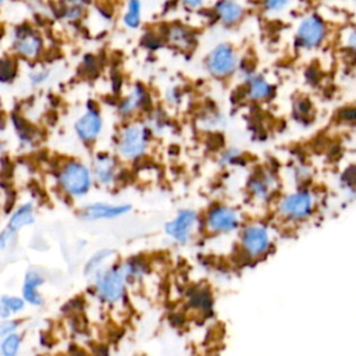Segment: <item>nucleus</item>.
<instances>
[{
	"label": "nucleus",
	"mask_w": 356,
	"mask_h": 356,
	"mask_svg": "<svg viewBox=\"0 0 356 356\" xmlns=\"http://www.w3.org/2000/svg\"><path fill=\"white\" fill-rule=\"evenodd\" d=\"M33 222V214L29 204L22 206L19 210H17L11 218H10V228L13 231H17L25 225H29Z\"/></svg>",
	"instance_id": "20"
},
{
	"label": "nucleus",
	"mask_w": 356,
	"mask_h": 356,
	"mask_svg": "<svg viewBox=\"0 0 356 356\" xmlns=\"http://www.w3.org/2000/svg\"><path fill=\"white\" fill-rule=\"evenodd\" d=\"M328 26L321 15L310 13L305 15L296 25L295 43L305 50L318 49L327 39Z\"/></svg>",
	"instance_id": "2"
},
{
	"label": "nucleus",
	"mask_w": 356,
	"mask_h": 356,
	"mask_svg": "<svg viewBox=\"0 0 356 356\" xmlns=\"http://www.w3.org/2000/svg\"><path fill=\"white\" fill-rule=\"evenodd\" d=\"M113 254V250H108V249H104V250H100V252H97L88 263H86V268H85V273L86 274H90V273H95L99 267H100V264L107 259V257H110Z\"/></svg>",
	"instance_id": "24"
},
{
	"label": "nucleus",
	"mask_w": 356,
	"mask_h": 356,
	"mask_svg": "<svg viewBox=\"0 0 356 356\" xmlns=\"http://www.w3.org/2000/svg\"><path fill=\"white\" fill-rule=\"evenodd\" d=\"M60 182L68 193L83 195L90 186V174L86 167L72 161L63 168L60 174Z\"/></svg>",
	"instance_id": "8"
},
{
	"label": "nucleus",
	"mask_w": 356,
	"mask_h": 356,
	"mask_svg": "<svg viewBox=\"0 0 356 356\" xmlns=\"http://www.w3.org/2000/svg\"><path fill=\"white\" fill-rule=\"evenodd\" d=\"M131 207L128 204L124 206H110V204H103V203H97V204H92L89 207L85 209L83 211V218H90V220H96V218H113L117 216H121L124 213H127Z\"/></svg>",
	"instance_id": "16"
},
{
	"label": "nucleus",
	"mask_w": 356,
	"mask_h": 356,
	"mask_svg": "<svg viewBox=\"0 0 356 356\" xmlns=\"http://www.w3.org/2000/svg\"><path fill=\"white\" fill-rule=\"evenodd\" d=\"M14 49L25 58H36L43 49V39L33 28L19 25L14 29Z\"/></svg>",
	"instance_id": "9"
},
{
	"label": "nucleus",
	"mask_w": 356,
	"mask_h": 356,
	"mask_svg": "<svg viewBox=\"0 0 356 356\" xmlns=\"http://www.w3.org/2000/svg\"><path fill=\"white\" fill-rule=\"evenodd\" d=\"M316 207L314 195L309 191H296L284 196L278 203V213L291 221L306 220Z\"/></svg>",
	"instance_id": "3"
},
{
	"label": "nucleus",
	"mask_w": 356,
	"mask_h": 356,
	"mask_svg": "<svg viewBox=\"0 0 356 356\" xmlns=\"http://www.w3.org/2000/svg\"><path fill=\"white\" fill-rule=\"evenodd\" d=\"M211 10L214 18L224 26L238 25L246 14L245 6L239 0H216Z\"/></svg>",
	"instance_id": "11"
},
{
	"label": "nucleus",
	"mask_w": 356,
	"mask_h": 356,
	"mask_svg": "<svg viewBox=\"0 0 356 356\" xmlns=\"http://www.w3.org/2000/svg\"><path fill=\"white\" fill-rule=\"evenodd\" d=\"M277 188V178L270 171H259L249 181V191L257 200H267Z\"/></svg>",
	"instance_id": "12"
},
{
	"label": "nucleus",
	"mask_w": 356,
	"mask_h": 356,
	"mask_svg": "<svg viewBox=\"0 0 356 356\" xmlns=\"http://www.w3.org/2000/svg\"><path fill=\"white\" fill-rule=\"evenodd\" d=\"M164 38L167 40V43H170L171 46L179 49V50H189L193 47L196 39L193 32L181 24H171L164 33Z\"/></svg>",
	"instance_id": "13"
},
{
	"label": "nucleus",
	"mask_w": 356,
	"mask_h": 356,
	"mask_svg": "<svg viewBox=\"0 0 356 356\" xmlns=\"http://www.w3.org/2000/svg\"><path fill=\"white\" fill-rule=\"evenodd\" d=\"M177 1H178L184 8H188V10L195 11V10L202 8L207 0H177Z\"/></svg>",
	"instance_id": "27"
},
{
	"label": "nucleus",
	"mask_w": 356,
	"mask_h": 356,
	"mask_svg": "<svg viewBox=\"0 0 356 356\" xmlns=\"http://www.w3.org/2000/svg\"><path fill=\"white\" fill-rule=\"evenodd\" d=\"M6 1H7V0H0V8H1V7L6 4Z\"/></svg>",
	"instance_id": "31"
},
{
	"label": "nucleus",
	"mask_w": 356,
	"mask_h": 356,
	"mask_svg": "<svg viewBox=\"0 0 356 356\" xmlns=\"http://www.w3.org/2000/svg\"><path fill=\"white\" fill-rule=\"evenodd\" d=\"M40 284H43V278L36 271L28 273V275L25 278V282H24V288H22L25 300H28L29 303H33V305H40L42 303V298L36 291V288Z\"/></svg>",
	"instance_id": "18"
},
{
	"label": "nucleus",
	"mask_w": 356,
	"mask_h": 356,
	"mask_svg": "<svg viewBox=\"0 0 356 356\" xmlns=\"http://www.w3.org/2000/svg\"><path fill=\"white\" fill-rule=\"evenodd\" d=\"M145 99H146V92L143 88L140 86H136L131 95L121 103V113L122 114H131L132 111H135L138 107H140L143 103H145Z\"/></svg>",
	"instance_id": "19"
},
{
	"label": "nucleus",
	"mask_w": 356,
	"mask_h": 356,
	"mask_svg": "<svg viewBox=\"0 0 356 356\" xmlns=\"http://www.w3.org/2000/svg\"><path fill=\"white\" fill-rule=\"evenodd\" d=\"M19 348V337L15 334H8V337L1 343V353L6 356H13Z\"/></svg>",
	"instance_id": "25"
},
{
	"label": "nucleus",
	"mask_w": 356,
	"mask_h": 356,
	"mask_svg": "<svg viewBox=\"0 0 356 356\" xmlns=\"http://www.w3.org/2000/svg\"><path fill=\"white\" fill-rule=\"evenodd\" d=\"M143 4L142 0H125L121 21L128 29H138L142 25Z\"/></svg>",
	"instance_id": "17"
},
{
	"label": "nucleus",
	"mask_w": 356,
	"mask_h": 356,
	"mask_svg": "<svg viewBox=\"0 0 356 356\" xmlns=\"http://www.w3.org/2000/svg\"><path fill=\"white\" fill-rule=\"evenodd\" d=\"M292 0H259L260 7L268 14H280L291 6Z\"/></svg>",
	"instance_id": "23"
},
{
	"label": "nucleus",
	"mask_w": 356,
	"mask_h": 356,
	"mask_svg": "<svg viewBox=\"0 0 356 356\" xmlns=\"http://www.w3.org/2000/svg\"><path fill=\"white\" fill-rule=\"evenodd\" d=\"M147 147V132L140 125L127 127L120 139V153L125 159L140 157Z\"/></svg>",
	"instance_id": "10"
},
{
	"label": "nucleus",
	"mask_w": 356,
	"mask_h": 356,
	"mask_svg": "<svg viewBox=\"0 0 356 356\" xmlns=\"http://www.w3.org/2000/svg\"><path fill=\"white\" fill-rule=\"evenodd\" d=\"M204 65L211 76L224 79L235 74L239 67V57L232 44L221 42L210 49L204 58Z\"/></svg>",
	"instance_id": "1"
},
{
	"label": "nucleus",
	"mask_w": 356,
	"mask_h": 356,
	"mask_svg": "<svg viewBox=\"0 0 356 356\" xmlns=\"http://www.w3.org/2000/svg\"><path fill=\"white\" fill-rule=\"evenodd\" d=\"M96 174L102 182H110L114 177V161L107 156H99L96 163Z\"/></svg>",
	"instance_id": "21"
},
{
	"label": "nucleus",
	"mask_w": 356,
	"mask_h": 356,
	"mask_svg": "<svg viewBox=\"0 0 356 356\" xmlns=\"http://www.w3.org/2000/svg\"><path fill=\"white\" fill-rule=\"evenodd\" d=\"M199 217L193 210H179L178 214L165 224V232L178 243H188L196 231Z\"/></svg>",
	"instance_id": "7"
},
{
	"label": "nucleus",
	"mask_w": 356,
	"mask_h": 356,
	"mask_svg": "<svg viewBox=\"0 0 356 356\" xmlns=\"http://www.w3.org/2000/svg\"><path fill=\"white\" fill-rule=\"evenodd\" d=\"M15 328H17V323H15V321L0 323V337H4V335H7V334H11Z\"/></svg>",
	"instance_id": "28"
},
{
	"label": "nucleus",
	"mask_w": 356,
	"mask_h": 356,
	"mask_svg": "<svg viewBox=\"0 0 356 356\" xmlns=\"http://www.w3.org/2000/svg\"><path fill=\"white\" fill-rule=\"evenodd\" d=\"M239 221L241 217L235 209L216 204L209 209L204 218V227L211 234H228L239 227Z\"/></svg>",
	"instance_id": "6"
},
{
	"label": "nucleus",
	"mask_w": 356,
	"mask_h": 356,
	"mask_svg": "<svg viewBox=\"0 0 356 356\" xmlns=\"http://www.w3.org/2000/svg\"><path fill=\"white\" fill-rule=\"evenodd\" d=\"M346 47L356 56V28H352L345 35Z\"/></svg>",
	"instance_id": "26"
},
{
	"label": "nucleus",
	"mask_w": 356,
	"mask_h": 356,
	"mask_svg": "<svg viewBox=\"0 0 356 356\" xmlns=\"http://www.w3.org/2000/svg\"><path fill=\"white\" fill-rule=\"evenodd\" d=\"M75 129L83 140H93L102 129V118L96 111H88L76 121Z\"/></svg>",
	"instance_id": "15"
},
{
	"label": "nucleus",
	"mask_w": 356,
	"mask_h": 356,
	"mask_svg": "<svg viewBox=\"0 0 356 356\" xmlns=\"http://www.w3.org/2000/svg\"><path fill=\"white\" fill-rule=\"evenodd\" d=\"M46 72H42V74H35L33 76H32V79L35 81V82H39V81H43L44 78H46Z\"/></svg>",
	"instance_id": "29"
},
{
	"label": "nucleus",
	"mask_w": 356,
	"mask_h": 356,
	"mask_svg": "<svg viewBox=\"0 0 356 356\" xmlns=\"http://www.w3.org/2000/svg\"><path fill=\"white\" fill-rule=\"evenodd\" d=\"M24 307V300L14 296H3L0 299V314L8 316V312H18Z\"/></svg>",
	"instance_id": "22"
},
{
	"label": "nucleus",
	"mask_w": 356,
	"mask_h": 356,
	"mask_svg": "<svg viewBox=\"0 0 356 356\" xmlns=\"http://www.w3.org/2000/svg\"><path fill=\"white\" fill-rule=\"evenodd\" d=\"M241 248L250 259L264 256L271 248L270 231L261 224H250L242 229Z\"/></svg>",
	"instance_id": "4"
},
{
	"label": "nucleus",
	"mask_w": 356,
	"mask_h": 356,
	"mask_svg": "<svg viewBox=\"0 0 356 356\" xmlns=\"http://www.w3.org/2000/svg\"><path fill=\"white\" fill-rule=\"evenodd\" d=\"M273 93H274V88L264 76L249 74L246 86H245V95L248 99L253 102H263L270 99Z\"/></svg>",
	"instance_id": "14"
},
{
	"label": "nucleus",
	"mask_w": 356,
	"mask_h": 356,
	"mask_svg": "<svg viewBox=\"0 0 356 356\" xmlns=\"http://www.w3.org/2000/svg\"><path fill=\"white\" fill-rule=\"evenodd\" d=\"M127 280H128V271L125 264L103 273L97 281L99 296L103 300L110 303L120 300L124 295Z\"/></svg>",
	"instance_id": "5"
},
{
	"label": "nucleus",
	"mask_w": 356,
	"mask_h": 356,
	"mask_svg": "<svg viewBox=\"0 0 356 356\" xmlns=\"http://www.w3.org/2000/svg\"><path fill=\"white\" fill-rule=\"evenodd\" d=\"M4 245H6V235H1L0 236V249L4 248Z\"/></svg>",
	"instance_id": "30"
}]
</instances>
